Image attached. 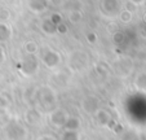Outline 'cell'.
I'll list each match as a JSON object with an SVG mask.
<instances>
[{
	"instance_id": "2",
	"label": "cell",
	"mask_w": 146,
	"mask_h": 140,
	"mask_svg": "<svg viewBox=\"0 0 146 140\" xmlns=\"http://www.w3.org/2000/svg\"><path fill=\"white\" fill-rule=\"evenodd\" d=\"M120 17H121V19H123V21H125V22H128V21H129V18H131V16L128 14V11H123V12H121Z\"/></svg>"
},
{
	"instance_id": "1",
	"label": "cell",
	"mask_w": 146,
	"mask_h": 140,
	"mask_svg": "<svg viewBox=\"0 0 146 140\" xmlns=\"http://www.w3.org/2000/svg\"><path fill=\"white\" fill-rule=\"evenodd\" d=\"M11 35V31H9L8 26L1 23L0 25V40H4V39H8Z\"/></svg>"
}]
</instances>
